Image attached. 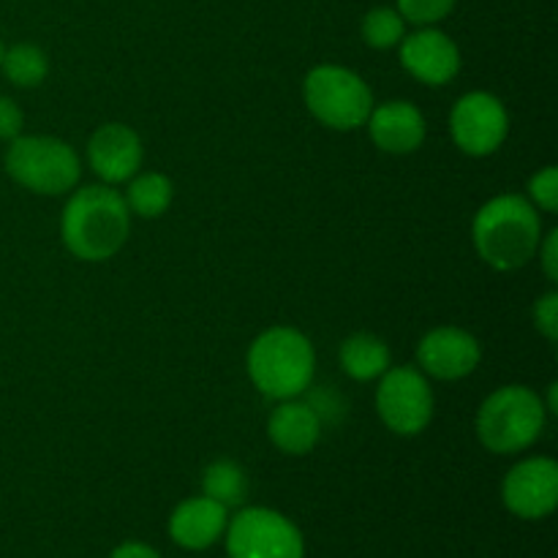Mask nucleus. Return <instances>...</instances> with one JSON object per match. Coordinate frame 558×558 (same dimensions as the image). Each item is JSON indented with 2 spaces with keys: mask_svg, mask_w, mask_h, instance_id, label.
I'll return each instance as SVG.
<instances>
[{
  "mask_svg": "<svg viewBox=\"0 0 558 558\" xmlns=\"http://www.w3.org/2000/svg\"><path fill=\"white\" fill-rule=\"evenodd\" d=\"M131 213L114 185H85L69 196L60 216V238L71 256L107 262L125 245Z\"/></svg>",
  "mask_w": 558,
  "mask_h": 558,
  "instance_id": "nucleus-1",
  "label": "nucleus"
},
{
  "mask_svg": "<svg viewBox=\"0 0 558 558\" xmlns=\"http://www.w3.org/2000/svg\"><path fill=\"white\" fill-rule=\"evenodd\" d=\"M543 218L521 194H499L485 202L472 221V243L480 259L499 272L526 267L543 240Z\"/></svg>",
  "mask_w": 558,
  "mask_h": 558,
  "instance_id": "nucleus-2",
  "label": "nucleus"
},
{
  "mask_svg": "<svg viewBox=\"0 0 558 558\" xmlns=\"http://www.w3.org/2000/svg\"><path fill=\"white\" fill-rule=\"evenodd\" d=\"M245 371L251 385L270 401L300 398L316 374L314 343L294 327H267L248 347Z\"/></svg>",
  "mask_w": 558,
  "mask_h": 558,
  "instance_id": "nucleus-3",
  "label": "nucleus"
},
{
  "mask_svg": "<svg viewBox=\"0 0 558 558\" xmlns=\"http://www.w3.org/2000/svg\"><path fill=\"white\" fill-rule=\"evenodd\" d=\"M548 425L545 403L532 387L505 385L490 392L477 412L480 445L496 456H515L529 450Z\"/></svg>",
  "mask_w": 558,
  "mask_h": 558,
  "instance_id": "nucleus-4",
  "label": "nucleus"
},
{
  "mask_svg": "<svg viewBox=\"0 0 558 558\" xmlns=\"http://www.w3.org/2000/svg\"><path fill=\"white\" fill-rule=\"evenodd\" d=\"M3 167L9 178L38 196H60L76 189L80 156L58 136H16L9 142Z\"/></svg>",
  "mask_w": 558,
  "mask_h": 558,
  "instance_id": "nucleus-5",
  "label": "nucleus"
},
{
  "mask_svg": "<svg viewBox=\"0 0 558 558\" xmlns=\"http://www.w3.org/2000/svg\"><path fill=\"white\" fill-rule=\"evenodd\" d=\"M303 98L308 112L332 131H357L374 109L368 82L336 63H322L305 74Z\"/></svg>",
  "mask_w": 558,
  "mask_h": 558,
  "instance_id": "nucleus-6",
  "label": "nucleus"
},
{
  "mask_svg": "<svg viewBox=\"0 0 558 558\" xmlns=\"http://www.w3.org/2000/svg\"><path fill=\"white\" fill-rule=\"evenodd\" d=\"M434 390L428 376L414 365L387 368L376 387V414L396 436H420L434 420Z\"/></svg>",
  "mask_w": 558,
  "mask_h": 558,
  "instance_id": "nucleus-7",
  "label": "nucleus"
},
{
  "mask_svg": "<svg viewBox=\"0 0 558 558\" xmlns=\"http://www.w3.org/2000/svg\"><path fill=\"white\" fill-rule=\"evenodd\" d=\"M229 558H303L300 529L267 507H245L227 523Z\"/></svg>",
  "mask_w": 558,
  "mask_h": 558,
  "instance_id": "nucleus-8",
  "label": "nucleus"
},
{
  "mask_svg": "<svg viewBox=\"0 0 558 558\" xmlns=\"http://www.w3.org/2000/svg\"><path fill=\"white\" fill-rule=\"evenodd\" d=\"M450 134L461 153L472 158L494 156L510 134V114L499 96L488 90L463 93L450 112Z\"/></svg>",
  "mask_w": 558,
  "mask_h": 558,
  "instance_id": "nucleus-9",
  "label": "nucleus"
},
{
  "mask_svg": "<svg viewBox=\"0 0 558 558\" xmlns=\"http://www.w3.org/2000/svg\"><path fill=\"white\" fill-rule=\"evenodd\" d=\"M501 499L515 518L543 521L558 505V463L534 456L515 463L501 483Z\"/></svg>",
  "mask_w": 558,
  "mask_h": 558,
  "instance_id": "nucleus-10",
  "label": "nucleus"
},
{
  "mask_svg": "<svg viewBox=\"0 0 558 558\" xmlns=\"http://www.w3.org/2000/svg\"><path fill=\"white\" fill-rule=\"evenodd\" d=\"M480 360H483V347L463 327H434L417 343V368L428 379H466V376H472L480 368Z\"/></svg>",
  "mask_w": 558,
  "mask_h": 558,
  "instance_id": "nucleus-11",
  "label": "nucleus"
},
{
  "mask_svg": "<svg viewBox=\"0 0 558 558\" xmlns=\"http://www.w3.org/2000/svg\"><path fill=\"white\" fill-rule=\"evenodd\" d=\"M398 52H401V65L407 74L428 87L450 85L461 71V49L445 31L434 25L407 33L398 44Z\"/></svg>",
  "mask_w": 558,
  "mask_h": 558,
  "instance_id": "nucleus-12",
  "label": "nucleus"
},
{
  "mask_svg": "<svg viewBox=\"0 0 558 558\" xmlns=\"http://www.w3.org/2000/svg\"><path fill=\"white\" fill-rule=\"evenodd\" d=\"M145 161L140 134L125 123H107L87 142V163L104 185L129 183Z\"/></svg>",
  "mask_w": 558,
  "mask_h": 558,
  "instance_id": "nucleus-13",
  "label": "nucleus"
},
{
  "mask_svg": "<svg viewBox=\"0 0 558 558\" xmlns=\"http://www.w3.org/2000/svg\"><path fill=\"white\" fill-rule=\"evenodd\" d=\"M365 125H368L371 142L390 156H409L420 150L428 134L423 112L412 101H385L379 107L374 104Z\"/></svg>",
  "mask_w": 558,
  "mask_h": 558,
  "instance_id": "nucleus-14",
  "label": "nucleus"
},
{
  "mask_svg": "<svg viewBox=\"0 0 558 558\" xmlns=\"http://www.w3.org/2000/svg\"><path fill=\"white\" fill-rule=\"evenodd\" d=\"M229 523V510L207 496L185 499L174 507L169 518V537L185 550H205L223 537Z\"/></svg>",
  "mask_w": 558,
  "mask_h": 558,
  "instance_id": "nucleus-15",
  "label": "nucleus"
},
{
  "mask_svg": "<svg viewBox=\"0 0 558 558\" xmlns=\"http://www.w3.org/2000/svg\"><path fill=\"white\" fill-rule=\"evenodd\" d=\"M267 439L283 456H308L322 439L319 412L298 398L278 401L267 417Z\"/></svg>",
  "mask_w": 558,
  "mask_h": 558,
  "instance_id": "nucleus-16",
  "label": "nucleus"
},
{
  "mask_svg": "<svg viewBox=\"0 0 558 558\" xmlns=\"http://www.w3.org/2000/svg\"><path fill=\"white\" fill-rule=\"evenodd\" d=\"M338 360L349 379L374 381L392 365L390 347L374 332H354L338 349Z\"/></svg>",
  "mask_w": 558,
  "mask_h": 558,
  "instance_id": "nucleus-17",
  "label": "nucleus"
},
{
  "mask_svg": "<svg viewBox=\"0 0 558 558\" xmlns=\"http://www.w3.org/2000/svg\"><path fill=\"white\" fill-rule=\"evenodd\" d=\"M131 216L140 218H161L174 199V185L161 172H136L129 180V189L123 194Z\"/></svg>",
  "mask_w": 558,
  "mask_h": 558,
  "instance_id": "nucleus-18",
  "label": "nucleus"
},
{
  "mask_svg": "<svg viewBox=\"0 0 558 558\" xmlns=\"http://www.w3.org/2000/svg\"><path fill=\"white\" fill-rule=\"evenodd\" d=\"M202 496L218 501L221 507H240L248 496V474L234 461H213L202 472Z\"/></svg>",
  "mask_w": 558,
  "mask_h": 558,
  "instance_id": "nucleus-19",
  "label": "nucleus"
},
{
  "mask_svg": "<svg viewBox=\"0 0 558 558\" xmlns=\"http://www.w3.org/2000/svg\"><path fill=\"white\" fill-rule=\"evenodd\" d=\"M0 71L5 80L16 87H38L49 74V58L41 47L36 44H14V47L3 49V60H0Z\"/></svg>",
  "mask_w": 558,
  "mask_h": 558,
  "instance_id": "nucleus-20",
  "label": "nucleus"
},
{
  "mask_svg": "<svg viewBox=\"0 0 558 558\" xmlns=\"http://www.w3.org/2000/svg\"><path fill=\"white\" fill-rule=\"evenodd\" d=\"M403 36H407V20L398 14V9L379 5V9H371L363 16V41L371 49L398 47Z\"/></svg>",
  "mask_w": 558,
  "mask_h": 558,
  "instance_id": "nucleus-21",
  "label": "nucleus"
},
{
  "mask_svg": "<svg viewBox=\"0 0 558 558\" xmlns=\"http://www.w3.org/2000/svg\"><path fill=\"white\" fill-rule=\"evenodd\" d=\"M396 9L412 25L428 27L447 20L456 9V0H396Z\"/></svg>",
  "mask_w": 558,
  "mask_h": 558,
  "instance_id": "nucleus-22",
  "label": "nucleus"
},
{
  "mask_svg": "<svg viewBox=\"0 0 558 558\" xmlns=\"http://www.w3.org/2000/svg\"><path fill=\"white\" fill-rule=\"evenodd\" d=\"M529 202H532L537 210L554 216L558 213V169L556 167H543L539 172H534L529 178Z\"/></svg>",
  "mask_w": 558,
  "mask_h": 558,
  "instance_id": "nucleus-23",
  "label": "nucleus"
},
{
  "mask_svg": "<svg viewBox=\"0 0 558 558\" xmlns=\"http://www.w3.org/2000/svg\"><path fill=\"white\" fill-rule=\"evenodd\" d=\"M534 327L545 341H558V292H545L532 308Z\"/></svg>",
  "mask_w": 558,
  "mask_h": 558,
  "instance_id": "nucleus-24",
  "label": "nucleus"
},
{
  "mask_svg": "<svg viewBox=\"0 0 558 558\" xmlns=\"http://www.w3.org/2000/svg\"><path fill=\"white\" fill-rule=\"evenodd\" d=\"M25 129V114L11 101L9 96H0V142H11Z\"/></svg>",
  "mask_w": 558,
  "mask_h": 558,
  "instance_id": "nucleus-25",
  "label": "nucleus"
},
{
  "mask_svg": "<svg viewBox=\"0 0 558 558\" xmlns=\"http://www.w3.org/2000/svg\"><path fill=\"white\" fill-rule=\"evenodd\" d=\"M537 256H539V265H543L545 278H548L550 283H556L558 281V232L556 229H550V232L543 234Z\"/></svg>",
  "mask_w": 558,
  "mask_h": 558,
  "instance_id": "nucleus-26",
  "label": "nucleus"
},
{
  "mask_svg": "<svg viewBox=\"0 0 558 558\" xmlns=\"http://www.w3.org/2000/svg\"><path fill=\"white\" fill-rule=\"evenodd\" d=\"M109 558H161V556L145 543H123L112 550V556Z\"/></svg>",
  "mask_w": 558,
  "mask_h": 558,
  "instance_id": "nucleus-27",
  "label": "nucleus"
},
{
  "mask_svg": "<svg viewBox=\"0 0 558 558\" xmlns=\"http://www.w3.org/2000/svg\"><path fill=\"white\" fill-rule=\"evenodd\" d=\"M543 403H545V412H548V414L558 412V385H556V381H550L548 401H543Z\"/></svg>",
  "mask_w": 558,
  "mask_h": 558,
  "instance_id": "nucleus-28",
  "label": "nucleus"
},
{
  "mask_svg": "<svg viewBox=\"0 0 558 558\" xmlns=\"http://www.w3.org/2000/svg\"><path fill=\"white\" fill-rule=\"evenodd\" d=\"M3 49H5L3 47V38H0V60H3Z\"/></svg>",
  "mask_w": 558,
  "mask_h": 558,
  "instance_id": "nucleus-29",
  "label": "nucleus"
}]
</instances>
